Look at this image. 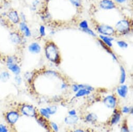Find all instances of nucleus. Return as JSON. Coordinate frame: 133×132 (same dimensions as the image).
I'll use <instances>...</instances> for the list:
<instances>
[{
  "label": "nucleus",
  "mask_w": 133,
  "mask_h": 132,
  "mask_svg": "<svg viewBox=\"0 0 133 132\" xmlns=\"http://www.w3.org/2000/svg\"><path fill=\"white\" fill-rule=\"evenodd\" d=\"M45 55L48 59L53 62H57L59 60V54L56 46L50 43L48 45L45 49Z\"/></svg>",
  "instance_id": "f257e3e1"
},
{
  "label": "nucleus",
  "mask_w": 133,
  "mask_h": 132,
  "mask_svg": "<svg viewBox=\"0 0 133 132\" xmlns=\"http://www.w3.org/2000/svg\"><path fill=\"white\" fill-rule=\"evenodd\" d=\"M21 111L25 116L28 117H35L36 116L35 108L32 105L25 104L21 107Z\"/></svg>",
  "instance_id": "f03ea898"
},
{
  "label": "nucleus",
  "mask_w": 133,
  "mask_h": 132,
  "mask_svg": "<svg viewBox=\"0 0 133 132\" xmlns=\"http://www.w3.org/2000/svg\"><path fill=\"white\" fill-rule=\"evenodd\" d=\"M116 30L121 33H127L129 30V24L127 20H122L118 21L116 26Z\"/></svg>",
  "instance_id": "7ed1b4c3"
},
{
  "label": "nucleus",
  "mask_w": 133,
  "mask_h": 132,
  "mask_svg": "<svg viewBox=\"0 0 133 132\" xmlns=\"http://www.w3.org/2000/svg\"><path fill=\"white\" fill-rule=\"evenodd\" d=\"M19 114L15 111H11L6 114V119L8 122L11 125L15 124L19 119Z\"/></svg>",
  "instance_id": "20e7f679"
},
{
  "label": "nucleus",
  "mask_w": 133,
  "mask_h": 132,
  "mask_svg": "<svg viewBox=\"0 0 133 132\" xmlns=\"http://www.w3.org/2000/svg\"><path fill=\"white\" fill-rule=\"evenodd\" d=\"M103 103L107 108L113 109L116 105V99L114 96L108 95L103 99Z\"/></svg>",
  "instance_id": "39448f33"
},
{
  "label": "nucleus",
  "mask_w": 133,
  "mask_h": 132,
  "mask_svg": "<svg viewBox=\"0 0 133 132\" xmlns=\"http://www.w3.org/2000/svg\"><path fill=\"white\" fill-rule=\"evenodd\" d=\"M98 30L103 35H111L114 33L113 28L107 25H101L98 27Z\"/></svg>",
  "instance_id": "423d86ee"
},
{
  "label": "nucleus",
  "mask_w": 133,
  "mask_h": 132,
  "mask_svg": "<svg viewBox=\"0 0 133 132\" xmlns=\"http://www.w3.org/2000/svg\"><path fill=\"white\" fill-rule=\"evenodd\" d=\"M100 6L104 10H111L115 7L114 3L110 0H102L100 3Z\"/></svg>",
  "instance_id": "0eeeda50"
},
{
  "label": "nucleus",
  "mask_w": 133,
  "mask_h": 132,
  "mask_svg": "<svg viewBox=\"0 0 133 132\" xmlns=\"http://www.w3.org/2000/svg\"><path fill=\"white\" fill-rule=\"evenodd\" d=\"M8 16L10 20L15 24H18L19 22V17L18 13L16 11H10L8 13Z\"/></svg>",
  "instance_id": "6e6552de"
},
{
  "label": "nucleus",
  "mask_w": 133,
  "mask_h": 132,
  "mask_svg": "<svg viewBox=\"0 0 133 132\" xmlns=\"http://www.w3.org/2000/svg\"><path fill=\"white\" fill-rule=\"evenodd\" d=\"M19 28L21 31L24 33L25 36L29 37L31 35V31L25 22H22L19 25Z\"/></svg>",
  "instance_id": "1a4fd4ad"
},
{
  "label": "nucleus",
  "mask_w": 133,
  "mask_h": 132,
  "mask_svg": "<svg viewBox=\"0 0 133 132\" xmlns=\"http://www.w3.org/2000/svg\"><path fill=\"white\" fill-rule=\"evenodd\" d=\"M7 67L8 69L15 75H19L21 73V68L17 63L7 64Z\"/></svg>",
  "instance_id": "9d476101"
},
{
  "label": "nucleus",
  "mask_w": 133,
  "mask_h": 132,
  "mask_svg": "<svg viewBox=\"0 0 133 132\" xmlns=\"http://www.w3.org/2000/svg\"><path fill=\"white\" fill-rule=\"evenodd\" d=\"M117 92L118 95L122 97L125 98L128 93V87L126 85H122L117 87Z\"/></svg>",
  "instance_id": "9b49d317"
},
{
  "label": "nucleus",
  "mask_w": 133,
  "mask_h": 132,
  "mask_svg": "<svg viewBox=\"0 0 133 132\" xmlns=\"http://www.w3.org/2000/svg\"><path fill=\"white\" fill-rule=\"evenodd\" d=\"M79 120L78 117L77 115H69L66 116L65 119L64 121L66 124L69 125H73L74 124H76Z\"/></svg>",
  "instance_id": "f8f14e48"
},
{
  "label": "nucleus",
  "mask_w": 133,
  "mask_h": 132,
  "mask_svg": "<svg viewBox=\"0 0 133 132\" xmlns=\"http://www.w3.org/2000/svg\"><path fill=\"white\" fill-rule=\"evenodd\" d=\"M41 46L37 43H32L28 47L29 52L32 54H38L41 51Z\"/></svg>",
  "instance_id": "ddd939ff"
},
{
  "label": "nucleus",
  "mask_w": 133,
  "mask_h": 132,
  "mask_svg": "<svg viewBox=\"0 0 133 132\" xmlns=\"http://www.w3.org/2000/svg\"><path fill=\"white\" fill-rule=\"evenodd\" d=\"M10 38L11 41L15 44H19L22 41V38L19 34L16 32H12L10 35Z\"/></svg>",
  "instance_id": "4468645a"
},
{
  "label": "nucleus",
  "mask_w": 133,
  "mask_h": 132,
  "mask_svg": "<svg viewBox=\"0 0 133 132\" xmlns=\"http://www.w3.org/2000/svg\"><path fill=\"white\" fill-rule=\"evenodd\" d=\"M98 120V116L95 113L91 112L88 114L86 116V121L88 123L94 124Z\"/></svg>",
  "instance_id": "2eb2a0df"
},
{
  "label": "nucleus",
  "mask_w": 133,
  "mask_h": 132,
  "mask_svg": "<svg viewBox=\"0 0 133 132\" xmlns=\"http://www.w3.org/2000/svg\"><path fill=\"white\" fill-rule=\"evenodd\" d=\"M121 119V114L119 112H114V114L112 116L111 120V124L112 125H115L119 122Z\"/></svg>",
  "instance_id": "dca6fc26"
},
{
  "label": "nucleus",
  "mask_w": 133,
  "mask_h": 132,
  "mask_svg": "<svg viewBox=\"0 0 133 132\" xmlns=\"http://www.w3.org/2000/svg\"><path fill=\"white\" fill-rule=\"evenodd\" d=\"M10 74L8 71H3L0 74V80L3 82H7L10 80Z\"/></svg>",
  "instance_id": "f3484780"
},
{
  "label": "nucleus",
  "mask_w": 133,
  "mask_h": 132,
  "mask_svg": "<svg viewBox=\"0 0 133 132\" xmlns=\"http://www.w3.org/2000/svg\"><path fill=\"white\" fill-rule=\"evenodd\" d=\"M91 92L85 89H80L78 92H76L75 96L76 97H81L85 96L88 95L90 94Z\"/></svg>",
  "instance_id": "a211bd4d"
},
{
  "label": "nucleus",
  "mask_w": 133,
  "mask_h": 132,
  "mask_svg": "<svg viewBox=\"0 0 133 132\" xmlns=\"http://www.w3.org/2000/svg\"><path fill=\"white\" fill-rule=\"evenodd\" d=\"M100 37L108 46H110V47L112 46V44L111 43V41L114 40L113 38H112L111 37H108V36H106L104 35H100Z\"/></svg>",
  "instance_id": "6ab92c4d"
},
{
  "label": "nucleus",
  "mask_w": 133,
  "mask_h": 132,
  "mask_svg": "<svg viewBox=\"0 0 133 132\" xmlns=\"http://www.w3.org/2000/svg\"><path fill=\"white\" fill-rule=\"evenodd\" d=\"M121 75L119 82L121 84H123L125 83V82L126 81V75L125 70L124 68L122 67V66H121Z\"/></svg>",
  "instance_id": "aec40b11"
},
{
  "label": "nucleus",
  "mask_w": 133,
  "mask_h": 132,
  "mask_svg": "<svg viewBox=\"0 0 133 132\" xmlns=\"http://www.w3.org/2000/svg\"><path fill=\"white\" fill-rule=\"evenodd\" d=\"M45 109H46L50 115H53L55 114L57 110V108L55 106H51L50 107H48Z\"/></svg>",
  "instance_id": "412c9836"
},
{
  "label": "nucleus",
  "mask_w": 133,
  "mask_h": 132,
  "mask_svg": "<svg viewBox=\"0 0 133 132\" xmlns=\"http://www.w3.org/2000/svg\"><path fill=\"white\" fill-rule=\"evenodd\" d=\"M17 58L15 56H9L7 58L6 64H11V63H17Z\"/></svg>",
  "instance_id": "4be33fe9"
},
{
  "label": "nucleus",
  "mask_w": 133,
  "mask_h": 132,
  "mask_svg": "<svg viewBox=\"0 0 133 132\" xmlns=\"http://www.w3.org/2000/svg\"><path fill=\"white\" fill-rule=\"evenodd\" d=\"M38 122L39 123V124L42 127L45 128V129H46V128H48L46 122L45 120L43 118V117L39 118L38 119Z\"/></svg>",
  "instance_id": "5701e85b"
},
{
  "label": "nucleus",
  "mask_w": 133,
  "mask_h": 132,
  "mask_svg": "<svg viewBox=\"0 0 133 132\" xmlns=\"http://www.w3.org/2000/svg\"><path fill=\"white\" fill-rule=\"evenodd\" d=\"M78 86L80 89H85L89 91L90 92H92L94 90V88L91 86L87 84H78Z\"/></svg>",
  "instance_id": "b1692460"
},
{
  "label": "nucleus",
  "mask_w": 133,
  "mask_h": 132,
  "mask_svg": "<svg viewBox=\"0 0 133 132\" xmlns=\"http://www.w3.org/2000/svg\"><path fill=\"white\" fill-rule=\"evenodd\" d=\"M40 113L43 117H44L46 119H49L50 118V115L49 114L48 111L45 108L40 109Z\"/></svg>",
  "instance_id": "393cba45"
},
{
  "label": "nucleus",
  "mask_w": 133,
  "mask_h": 132,
  "mask_svg": "<svg viewBox=\"0 0 133 132\" xmlns=\"http://www.w3.org/2000/svg\"><path fill=\"white\" fill-rule=\"evenodd\" d=\"M122 112L124 113H132V108L131 107L125 106L122 109Z\"/></svg>",
  "instance_id": "a878e982"
},
{
  "label": "nucleus",
  "mask_w": 133,
  "mask_h": 132,
  "mask_svg": "<svg viewBox=\"0 0 133 132\" xmlns=\"http://www.w3.org/2000/svg\"><path fill=\"white\" fill-rule=\"evenodd\" d=\"M118 46L121 48H127L128 46V44L123 41H119L117 42Z\"/></svg>",
  "instance_id": "bb28decb"
},
{
  "label": "nucleus",
  "mask_w": 133,
  "mask_h": 132,
  "mask_svg": "<svg viewBox=\"0 0 133 132\" xmlns=\"http://www.w3.org/2000/svg\"><path fill=\"white\" fill-rule=\"evenodd\" d=\"M50 124H51V126L52 129H53V130L55 132H58V126L57 124L56 123L54 122H51Z\"/></svg>",
  "instance_id": "cd10ccee"
},
{
  "label": "nucleus",
  "mask_w": 133,
  "mask_h": 132,
  "mask_svg": "<svg viewBox=\"0 0 133 132\" xmlns=\"http://www.w3.org/2000/svg\"><path fill=\"white\" fill-rule=\"evenodd\" d=\"M0 132H9L8 127L2 124H0Z\"/></svg>",
  "instance_id": "c85d7f7f"
},
{
  "label": "nucleus",
  "mask_w": 133,
  "mask_h": 132,
  "mask_svg": "<svg viewBox=\"0 0 133 132\" xmlns=\"http://www.w3.org/2000/svg\"><path fill=\"white\" fill-rule=\"evenodd\" d=\"M79 26L81 27V28H82V29H86L87 28H88V23L86 20H84L79 25Z\"/></svg>",
  "instance_id": "c756f323"
},
{
  "label": "nucleus",
  "mask_w": 133,
  "mask_h": 132,
  "mask_svg": "<svg viewBox=\"0 0 133 132\" xmlns=\"http://www.w3.org/2000/svg\"><path fill=\"white\" fill-rule=\"evenodd\" d=\"M83 30L84 31L87 32V33L90 34L91 35H92V36H96V34L94 32V31H92L91 30H90V29H89L88 28H86V29H83Z\"/></svg>",
  "instance_id": "7c9ffc66"
},
{
  "label": "nucleus",
  "mask_w": 133,
  "mask_h": 132,
  "mask_svg": "<svg viewBox=\"0 0 133 132\" xmlns=\"http://www.w3.org/2000/svg\"><path fill=\"white\" fill-rule=\"evenodd\" d=\"M71 2L76 6H79L81 5L80 0H70Z\"/></svg>",
  "instance_id": "2f4dec72"
},
{
  "label": "nucleus",
  "mask_w": 133,
  "mask_h": 132,
  "mask_svg": "<svg viewBox=\"0 0 133 132\" xmlns=\"http://www.w3.org/2000/svg\"><path fill=\"white\" fill-rule=\"evenodd\" d=\"M15 81L17 84H21L22 82V79L19 75H16L15 77Z\"/></svg>",
  "instance_id": "473e14b6"
},
{
  "label": "nucleus",
  "mask_w": 133,
  "mask_h": 132,
  "mask_svg": "<svg viewBox=\"0 0 133 132\" xmlns=\"http://www.w3.org/2000/svg\"><path fill=\"white\" fill-rule=\"evenodd\" d=\"M121 132H130L127 125L126 124H123L121 128Z\"/></svg>",
  "instance_id": "72a5a7b5"
},
{
  "label": "nucleus",
  "mask_w": 133,
  "mask_h": 132,
  "mask_svg": "<svg viewBox=\"0 0 133 132\" xmlns=\"http://www.w3.org/2000/svg\"><path fill=\"white\" fill-rule=\"evenodd\" d=\"M40 33L41 36H43L45 35V27L43 26H41L40 27Z\"/></svg>",
  "instance_id": "f704fd0d"
},
{
  "label": "nucleus",
  "mask_w": 133,
  "mask_h": 132,
  "mask_svg": "<svg viewBox=\"0 0 133 132\" xmlns=\"http://www.w3.org/2000/svg\"><path fill=\"white\" fill-rule=\"evenodd\" d=\"M72 89H73V91L74 92H78L79 90V86H78V84H74L72 86Z\"/></svg>",
  "instance_id": "c9c22d12"
},
{
  "label": "nucleus",
  "mask_w": 133,
  "mask_h": 132,
  "mask_svg": "<svg viewBox=\"0 0 133 132\" xmlns=\"http://www.w3.org/2000/svg\"><path fill=\"white\" fill-rule=\"evenodd\" d=\"M69 114L70 115H76V111L75 110H71L69 111Z\"/></svg>",
  "instance_id": "e433bc0d"
},
{
  "label": "nucleus",
  "mask_w": 133,
  "mask_h": 132,
  "mask_svg": "<svg viewBox=\"0 0 133 132\" xmlns=\"http://www.w3.org/2000/svg\"><path fill=\"white\" fill-rule=\"evenodd\" d=\"M67 85H66V84H65V83H63L62 84V85H61V89H66L67 88Z\"/></svg>",
  "instance_id": "4c0bfd02"
},
{
  "label": "nucleus",
  "mask_w": 133,
  "mask_h": 132,
  "mask_svg": "<svg viewBox=\"0 0 133 132\" xmlns=\"http://www.w3.org/2000/svg\"><path fill=\"white\" fill-rule=\"evenodd\" d=\"M21 17H22V19L23 20V21H25L26 17L23 13H21Z\"/></svg>",
  "instance_id": "58836bf2"
},
{
  "label": "nucleus",
  "mask_w": 133,
  "mask_h": 132,
  "mask_svg": "<svg viewBox=\"0 0 133 132\" xmlns=\"http://www.w3.org/2000/svg\"><path fill=\"white\" fill-rule=\"evenodd\" d=\"M74 132H85V131L81 129H76Z\"/></svg>",
  "instance_id": "ea45409f"
},
{
  "label": "nucleus",
  "mask_w": 133,
  "mask_h": 132,
  "mask_svg": "<svg viewBox=\"0 0 133 132\" xmlns=\"http://www.w3.org/2000/svg\"><path fill=\"white\" fill-rule=\"evenodd\" d=\"M115 1H116L118 3H123L126 0H115Z\"/></svg>",
  "instance_id": "a19ab883"
},
{
  "label": "nucleus",
  "mask_w": 133,
  "mask_h": 132,
  "mask_svg": "<svg viewBox=\"0 0 133 132\" xmlns=\"http://www.w3.org/2000/svg\"><path fill=\"white\" fill-rule=\"evenodd\" d=\"M46 132H50V131H46Z\"/></svg>",
  "instance_id": "79ce46f5"
},
{
  "label": "nucleus",
  "mask_w": 133,
  "mask_h": 132,
  "mask_svg": "<svg viewBox=\"0 0 133 132\" xmlns=\"http://www.w3.org/2000/svg\"><path fill=\"white\" fill-rule=\"evenodd\" d=\"M0 68H1V67H0Z\"/></svg>",
  "instance_id": "37998d69"
}]
</instances>
